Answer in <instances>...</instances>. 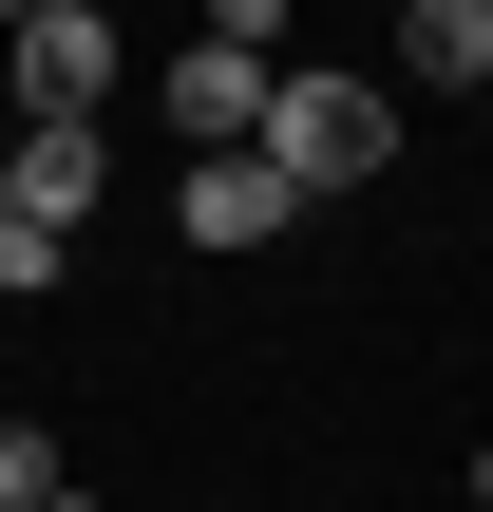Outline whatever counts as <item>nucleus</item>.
<instances>
[{
	"instance_id": "obj_1",
	"label": "nucleus",
	"mask_w": 493,
	"mask_h": 512,
	"mask_svg": "<svg viewBox=\"0 0 493 512\" xmlns=\"http://www.w3.org/2000/svg\"><path fill=\"white\" fill-rule=\"evenodd\" d=\"M247 152H266V171H285L304 209H342V190H361V171L399 152V114H380L361 76H304V57H285V76H266V133H247Z\"/></svg>"
},
{
	"instance_id": "obj_2",
	"label": "nucleus",
	"mask_w": 493,
	"mask_h": 512,
	"mask_svg": "<svg viewBox=\"0 0 493 512\" xmlns=\"http://www.w3.org/2000/svg\"><path fill=\"white\" fill-rule=\"evenodd\" d=\"M133 57H114V19L95 0H38L19 19V133H95V95H114Z\"/></svg>"
},
{
	"instance_id": "obj_3",
	"label": "nucleus",
	"mask_w": 493,
	"mask_h": 512,
	"mask_svg": "<svg viewBox=\"0 0 493 512\" xmlns=\"http://www.w3.org/2000/svg\"><path fill=\"white\" fill-rule=\"evenodd\" d=\"M266 76H285V57L190 38V57H171V133H190V152H247V133H266Z\"/></svg>"
},
{
	"instance_id": "obj_4",
	"label": "nucleus",
	"mask_w": 493,
	"mask_h": 512,
	"mask_svg": "<svg viewBox=\"0 0 493 512\" xmlns=\"http://www.w3.org/2000/svg\"><path fill=\"white\" fill-rule=\"evenodd\" d=\"M285 228H304V190L266 152H190V247H285Z\"/></svg>"
},
{
	"instance_id": "obj_5",
	"label": "nucleus",
	"mask_w": 493,
	"mask_h": 512,
	"mask_svg": "<svg viewBox=\"0 0 493 512\" xmlns=\"http://www.w3.org/2000/svg\"><path fill=\"white\" fill-rule=\"evenodd\" d=\"M95 171H114L95 133H0V209H19V228H57V247H76V209H95Z\"/></svg>"
},
{
	"instance_id": "obj_6",
	"label": "nucleus",
	"mask_w": 493,
	"mask_h": 512,
	"mask_svg": "<svg viewBox=\"0 0 493 512\" xmlns=\"http://www.w3.org/2000/svg\"><path fill=\"white\" fill-rule=\"evenodd\" d=\"M399 76L475 95V76H493V0H399Z\"/></svg>"
},
{
	"instance_id": "obj_7",
	"label": "nucleus",
	"mask_w": 493,
	"mask_h": 512,
	"mask_svg": "<svg viewBox=\"0 0 493 512\" xmlns=\"http://www.w3.org/2000/svg\"><path fill=\"white\" fill-rule=\"evenodd\" d=\"M57 494V437H38V418H0V512H38Z\"/></svg>"
},
{
	"instance_id": "obj_8",
	"label": "nucleus",
	"mask_w": 493,
	"mask_h": 512,
	"mask_svg": "<svg viewBox=\"0 0 493 512\" xmlns=\"http://www.w3.org/2000/svg\"><path fill=\"white\" fill-rule=\"evenodd\" d=\"M38 285H57V228H19V209H0V304H38Z\"/></svg>"
},
{
	"instance_id": "obj_9",
	"label": "nucleus",
	"mask_w": 493,
	"mask_h": 512,
	"mask_svg": "<svg viewBox=\"0 0 493 512\" xmlns=\"http://www.w3.org/2000/svg\"><path fill=\"white\" fill-rule=\"evenodd\" d=\"M209 38L228 57H285V0H209Z\"/></svg>"
},
{
	"instance_id": "obj_10",
	"label": "nucleus",
	"mask_w": 493,
	"mask_h": 512,
	"mask_svg": "<svg viewBox=\"0 0 493 512\" xmlns=\"http://www.w3.org/2000/svg\"><path fill=\"white\" fill-rule=\"evenodd\" d=\"M38 512H114V494H76V475H57V494H38Z\"/></svg>"
},
{
	"instance_id": "obj_11",
	"label": "nucleus",
	"mask_w": 493,
	"mask_h": 512,
	"mask_svg": "<svg viewBox=\"0 0 493 512\" xmlns=\"http://www.w3.org/2000/svg\"><path fill=\"white\" fill-rule=\"evenodd\" d=\"M19 19H38V0H0V38H19Z\"/></svg>"
},
{
	"instance_id": "obj_12",
	"label": "nucleus",
	"mask_w": 493,
	"mask_h": 512,
	"mask_svg": "<svg viewBox=\"0 0 493 512\" xmlns=\"http://www.w3.org/2000/svg\"><path fill=\"white\" fill-rule=\"evenodd\" d=\"M475 512H493V456H475Z\"/></svg>"
},
{
	"instance_id": "obj_13",
	"label": "nucleus",
	"mask_w": 493,
	"mask_h": 512,
	"mask_svg": "<svg viewBox=\"0 0 493 512\" xmlns=\"http://www.w3.org/2000/svg\"><path fill=\"white\" fill-rule=\"evenodd\" d=\"M475 114H493V76H475Z\"/></svg>"
}]
</instances>
